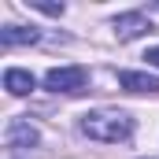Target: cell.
Instances as JSON below:
<instances>
[{
  "label": "cell",
  "instance_id": "cell-2",
  "mask_svg": "<svg viewBox=\"0 0 159 159\" xmlns=\"http://www.w3.org/2000/svg\"><path fill=\"white\" fill-rule=\"evenodd\" d=\"M85 81H89L85 67H52L44 74V89H52V93H78V89H85Z\"/></svg>",
  "mask_w": 159,
  "mask_h": 159
},
{
  "label": "cell",
  "instance_id": "cell-5",
  "mask_svg": "<svg viewBox=\"0 0 159 159\" xmlns=\"http://www.w3.org/2000/svg\"><path fill=\"white\" fill-rule=\"evenodd\" d=\"M119 85L129 89V93H159V78L148 74V70H122V74H119Z\"/></svg>",
  "mask_w": 159,
  "mask_h": 159
},
{
  "label": "cell",
  "instance_id": "cell-3",
  "mask_svg": "<svg viewBox=\"0 0 159 159\" xmlns=\"http://www.w3.org/2000/svg\"><path fill=\"white\" fill-rule=\"evenodd\" d=\"M4 141H7V148H34L41 141V133L30 119H11L7 129H4Z\"/></svg>",
  "mask_w": 159,
  "mask_h": 159
},
{
  "label": "cell",
  "instance_id": "cell-8",
  "mask_svg": "<svg viewBox=\"0 0 159 159\" xmlns=\"http://www.w3.org/2000/svg\"><path fill=\"white\" fill-rule=\"evenodd\" d=\"M34 7L44 15H63V4H48V0H34Z\"/></svg>",
  "mask_w": 159,
  "mask_h": 159
},
{
  "label": "cell",
  "instance_id": "cell-7",
  "mask_svg": "<svg viewBox=\"0 0 159 159\" xmlns=\"http://www.w3.org/2000/svg\"><path fill=\"white\" fill-rule=\"evenodd\" d=\"M37 41H41V30H34V26H4V30H0V44H4V48L37 44Z\"/></svg>",
  "mask_w": 159,
  "mask_h": 159
},
{
  "label": "cell",
  "instance_id": "cell-6",
  "mask_svg": "<svg viewBox=\"0 0 159 159\" xmlns=\"http://www.w3.org/2000/svg\"><path fill=\"white\" fill-rule=\"evenodd\" d=\"M34 85H37L34 74H30V70H22V67H7V70H4V89H7L11 96H30V93H34Z\"/></svg>",
  "mask_w": 159,
  "mask_h": 159
},
{
  "label": "cell",
  "instance_id": "cell-9",
  "mask_svg": "<svg viewBox=\"0 0 159 159\" xmlns=\"http://www.w3.org/2000/svg\"><path fill=\"white\" fill-rule=\"evenodd\" d=\"M144 59H148V67H156V70H159V44H156V48H148Z\"/></svg>",
  "mask_w": 159,
  "mask_h": 159
},
{
  "label": "cell",
  "instance_id": "cell-4",
  "mask_svg": "<svg viewBox=\"0 0 159 159\" xmlns=\"http://www.w3.org/2000/svg\"><path fill=\"white\" fill-rule=\"evenodd\" d=\"M111 30H115V37H119V41H133V37L152 34V22H148L141 11H126V15H119V19L111 22Z\"/></svg>",
  "mask_w": 159,
  "mask_h": 159
},
{
  "label": "cell",
  "instance_id": "cell-1",
  "mask_svg": "<svg viewBox=\"0 0 159 159\" xmlns=\"http://www.w3.org/2000/svg\"><path fill=\"white\" fill-rule=\"evenodd\" d=\"M81 133L93 137V141H107V144H119L133 133V119L126 111H89L81 119Z\"/></svg>",
  "mask_w": 159,
  "mask_h": 159
}]
</instances>
